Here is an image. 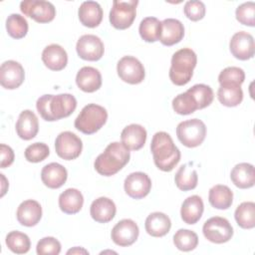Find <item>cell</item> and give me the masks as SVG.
<instances>
[{
  "instance_id": "obj_1",
  "label": "cell",
  "mask_w": 255,
  "mask_h": 255,
  "mask_svg": "<svg viewBox=\"0 0 255 255\" xmlns=\"http://www.w3.org/2000/svg\"><path fill=\"white\" fill-rule=\"evenodd\" d=\"M36 108L43 120L54 122L72 115L77 108V100L71 94L43 95L37 100Z\"/></svg>"
},
{
  "instance_id": "obj_2",
  "label": "cell",
  "mask_w": 255,
  "mask_h": 255,
  "mask_svg": "<svg viewBox=\"0 0 255 255\" xmlns=\"http://www.w3.org/2000/svg\"><path fill=\"white\" fill-rule=\"evenodd\" d=\"M150 150L154 164L162 171H171L180 160V150L165 131H157L153 134Z\"/></svg>"
},
{
  "instance_id": "obj_3",
  "label": "cell",
  "mask_w": 255,
  "mask_h": 255,
  "mask_svg": "<svg viewBox=\"0 0 255 255\" xmlns=\"http://www.w3.org/2000/svg\"><path fill=\"white\" fill-rule=\"evenodd\" d=\"M130 158L129 150L122 142L110 143L94 162L97 172L104 176H112L119 172Z\"/></svg>"
},
{
  "instance_id": "obj_4",
  "label": "cell",
  "mask_w": 255,
  "mask_h": 255,
  "mask_svg": "<svg viewBox=\"0 0 255 255\" xmlns=\"http://www.w3.org/2000/svg\"><path fill=\"white\" fill-rule=\"evenodd\" d=\"M197 63V56L193 50L183 48L171 57L169 79L176 86L186 85L192 78L193 69Z\"/></svg>"
},
{
  "instance_id": "obj_5",
  "label": "cell",
  "mask_w": 255,
  "mask_h": 255,
  "mask_svg": "<svg viewBox=\"0 0 255 255\" xmlns=\"http://www.w3.org/2000/svg\"><path fill=\"white\" fill-rule=\"evenodd\" d=\"M108 120L107 110L96 104L85 106L75 120V128L85 134H93L100 130Z\"/></svg>"
},
{
  "instance_id": "obj_6",
  "label": "cell",
  "mask_w": 255,
  "mask_h": 255,
  "mask_svg": "<svg viewBox=\"0 0 255 255\" xmlns=\"http://www.w3.org/2000/svg\"><path fill=\"white\" fill-rule=\"evenodd\" d=\"M178 140L187 147L200 145L206 135V126L198 119H191L178 124L176 128Z\"/></svg>"
},
{
  "instance_id": "obj_7",
  "label": "cell",
  "mask_w": 255,
  "mask_h": 255,
  "mask_svg": "<svg viewBox=\"0 0 255 255\" xmlns=\"http://www.w3.org/2000/svg\"><path fill=\"white\" fill-rule=\"evenodd\" d=\"M137 4V0H115L110 11V22L112 26L119 30L129 28L135 19Z\"/></svg>"
},
{
  "instance_id": "obj_8",
  "label": "cell",
  "mask_w": 255,
  "mask_h": 255,
  "mask_svg": "<svg viewBox=\"0 0 255 255\" xmlns=\"http://www.w3.org/2000/svg\"><path fill=\"white\" fill-rule=\"evenodd\" d=\"M202 232L208 241L222 244L228 242L233 236V227L226 218L214 216L204 222Z\"/></svg>"
},
{
  "instance_id": "obj_9",
  "label": "cell",
  "mask_w": 255,
  "mask_h": 255,
  "mask_svg": "<svg viewBox=\"0 0 255 255\" xmlns=\"http://www.w3.org/2000/svg\"><path fill=\"white\" fill-rule=\"evenodd\" d=\"M21 12L38 23H49L56 16L55 6L44 0H25L20 3Z\"/></svg>"
},
{
  "instance_id": "obj_10",
  "label": "cell",
  "mask_w": 255,
  "mask_h": 255,
  "mask_svg": "<svg viewBox=\"0 0 255 255\" xmlns=\"http://www.w3.org/2000/svg\"><path fill=\"white\" fill-rule=\"evenodd\" d=\"M82 139L72 131H62L55 140L56 153L63 159H76L82 152Z\"/></svg>"
},
{
  "instance_id": "obj_11",
  "label": "cell",
  "mask_w": 255,
  "mask_h": 255,
  "mask_svg": "<svg viewBox=\"0 0 255 255\" xmlns=\"http://www.w3.org/2000/svg\"><path fill=\"white\" fill-rule=\"evenodd\" d=\"M117 72L121 80L130 85L141 83L145 77L143 65L132 56H125L120 59L117 65Z\"/></svg>"
},
{
  "instance_id": "obj_12",
  "label": "cell",
  "mask_w": 255,
  "mask_h": 255,
  "mask_svg": "<svg viewBox=\"0 0 255 255\" xmlns=\"http://www.w3.org/2000/svg\"><path fill=\"white\" fill-rule=\"evenodd\" d=\"M76 50L78 56L86 61H98L103 57L105 52L102 40L92 34L81 36L77 42Z\"/></svg>"
},
{
  "instance_id": "obj_13",
  "label": "cell",
  "mask_w": 255,
  "mask_h": 255,
  "mask_svg": "<svg viewBox=\"0 0 255 255\" xmlns=\"http://www.w3.org/2000/svg\"><path fill=\"white\" fill-rule=\"evenodd\" d=\"M139 234L137 224L131 219H123L119 221L112 229L111 237L113 241L122 247L133 244Z\"/></svg>"
},
{
  "instance_id": "obj_14",
  "label": "cell",
  "mask_w": 255,
  "mask_h": 255,
  "mask_svg": "<svg viewBox=\"0 0 255 255\" xmlns=\"http://www.w3.org/2000/svg\"><path fill=\"white\" fill-rule=\"evenodd\" d=\"M229 49L236 59L242 61L249 60L253 58L255 53L254 38L245 31L237 32L231 37Z\"/></svg>"
},
{
  "instance_id": "obj_15",
  "label": "cell",
  "mask_w": 255,
  "mask_h": 255,
  "mask_svg": "<svg viewBox=\"0 0 255 255\" xmlns=\"http://www.w3.org/2000/svg\"><path fill=\"white\" fill-rule=\"evenodd\" d=\"M25 79V72L22 65L16 61L8 60L0 67V84L7 90L19 88Z\"/></svg>"
},
{
  "instance_id": "obj_16",
  "label": "cell",
  "mask_w": 255,
  "mask_h": 255,
  "mask_svg": "<svg viewBox=\"0 0 255 255\" xmlns=\"http://www.w3.org/2000/svg\"><path fill=\"white\" fill-rule=\"evenodd\" d=\"M124 188L129 197L140 199L149 193L151 189V180L144 172H132L126 177Z\"/></svg>"
},
{
  "instance_id": "obj_17",
  "label": "cell",
  "mask_w": 255,
  "mask_h": 255,
  "mask_svg": "<svg viewBox=\"0 0 255 255\" xmlns=\"http://www.w3.org/2000/svg\"><path fill=\"white\" fill-rule=\"evenodd\" d=\"M16 216L18 222L21 225L27 227L35 226L41 220L42 207L40 203L36 200H25L18 206Z\"/></svg>"
},
{
  "instance_id": "obj_18",
  "label": "cell",
  "mask_w": 255,
  "mask_h": 255,
  "mask_svg": "<svg viewBox=\"0 0 255 255\" xmlns=\"http://www.w3.org/2000/svg\"><path fill=\"white\" fill-rule=\"evenodd\" d=\"M184 36L183 24L173 18H167L161 21L159 41L164 46H172L179 43Z\"/></svg>"
},
{
  "instance_id": "obj_19",
  "label": "cell",
  "mask_w": 255,
  "mask_h": 255,
  "mask_svg": "<svg viewBox=\"0 0 255 255\" xmlns=\"http://www.w3.org/2000/svg\"><path fill=\"white\" fill-rule=\"evenodd\" d=\"M16 132L24 140H30L36 136L39 130L37 116L30 110H24L18 117L16 123Z\"/></svg>"
},
{
  "instance_id": "obj_20",
  "label": "cell",
  "mask_w": 255,
  "mask_h": 255,
  "mask_svg": "<svg viewBox=\"0 0 255 255\" xmlns=\"http://www.w3.org/2000/svg\"><path fill=\"white\" fill-rule=\"evenodd\" d=\"M146 135V130L142 126L131 124L123 129L121 133V140L128 150H138L144 145Z\"/></svg>"
},
{
  "instance_id": "obj_21",
  "label": "cell",
  "mask_w": 255,
  "mask_h": 255,
  "mask_svg": "<svg viewBox=\"0 0 255 255\" xmlns=\"http://www.w3.org/2000/svg\"><path fill=\"white\" fill-rule=\"evenodd\" d=\"M42 61L48 69L52 71H61L67 66L68 55L62 46L51 44L43 50Z\"/></svg>"
},
{
  "instance_id": "obj_22",
  "label": "cell",
  "mask_w": 255,
  "mask_h": 255,
  "mask_svg": "<svg viewBox=\"0 0 255 255\" xmlns=\"http://www.w3.org/2000/svg\"><path fill=\"white\" fill-rule=\"evenodd\" d=\"M76 84L86 93H94L102 86V76L99 70L93 67H83L76 76Z\"/></svg>"
},
{
  "instance_id": "obj_23",
  "label": "cell",
  "mask_w": 255,
  "mask_h": 255,
  "mask_svg": "<svg viewBox=\"0 0 255 255\" xmlns=\"http://www.w3.org/2000/svg\"><path fill=\"white\" fill-rule=\"evenodd\" d=\"M67 169L58 162H51L45 165L41 171L43 183L52 189L60 188L67 180Z\"/></svg>"
},
{
  "instance_id": "obj_24",
  "label": "cell",
  "mask_w": 255,
  "mask_h": 255,
  "mask_svg": "<svg viewBox=\"0 0 255 255\" xmlns=\"http://www.w3.org/2000/svg\"><path fill=\"white\" fill-rule=\"evenodd\" d=\"M117 207L115 202L108 197H99L91 204L90 213L92 218L99 223H108L116 215Z\"/></svg>"
},
{
  "instance_id": "obj_25",
  "label": "cell",
  "mask_w": 255,
  "mask_h": 255,
  "mask_svg": "<svg viewBox=\"0 0 255 255\" xmlns=\"http://www.w3.org/2000/svg\"><path fill=\"white\" fill-rule=\"evenodd\" d=\"M80 22L89 28L99 26L103 20V9L96 1H85L78 11Z\"/></svg>"
},
{
  "instance_id": "obj_26",
  "label": "cell",
  "mask_w": 255,
  "mask_h": 255,
  "mask_svg": "<svg viewBox=\"0 0 255 255\" xmlns=\"http://www.w3.org/2000/svg\"><path fill=\"white\" fill-rule=\"evenodd\" d=\"M231 181L241 189L250 188L255 183V169L253 164L241 162L236 164L230 173Z\"/></svg>"
},
{
  "instance_id": "obj_27",
  "label": "cell",
  "mask_w": 255,
  "mask_h": 255,
  "mask_svg": "<svg viewBox=\"0 0 255 255\" xmlns=\"http://www.w3.org/2000/svg\"><path fill=\"white\" fill-rule=\"evenodd\" d=\"M204 204L200 196H188L181 204L180 215L183 222L186 224H195L202 216Z\"/></svg>"
},
{
  "instance_id": "obj_28",
  "label": "cell",
  "mask_w": 255,
  "mask_h": 255,
  "mask_svg": "<svg viewBox=\"0 0 255 255\" xmlns=\"http://www.w3.org/2000/svg\"><path fill=\"white\" fill-rule=\"evenodd\" d=\"M145 231L152 237H162L166 235L171 227L170 218L162 212L150 213L144 223Z\"/></svg>"
},
{
  "instance_id": "obj_29",
  "label": "cell",
  "mask_w": 255,
  "mask_h": 255,
  "mask_svg": "<svg viewBox=\"0 0 255 255\" xmlns=\"http://www.w3.org/2000/svg\"><path fill=\"white\" fill-rule=\"evenodd\" d=\"M84 204V197L80 190L68 188L59 196V207L67 214L78 213Z\"/></svg>"
},
{
  "instance_id": "obj_30",
  "label": "cell",
  "mask_w": 255,
  "mask_h": 255,
  "mask_svg": "<svg viewBox=\"0 0 255 255\" xmlns=\"http://www.w3.org/2000/svg\"><path fill=\"white\" fill-rule=\"evenodd\" d=\"M208 200L216 209H228L233 202V192L228 186L217 184L209 189Z\"/></svg>"
},
{
  "instance_id": "obj_31",
  "label": "cell",
  "mask_w": 255,
  "mask_h": 255,
  "mask_svg": "<svg viewBox=\"0 0 255 255\" xmlns=\"http://www.w3.org/2000/svg\"><path fill=\"white\" fill-rule=\"evenodd\" d=\"M174 181L176 186L183 191L192 190L197 186L198 175L194 168H192V163L187 162L182 164L174 176Z\"/></svg>"
},
{
  "instance_id": "obj_32",
  "label": "cell",
  "mask_w": 255,
  "mask_h": 255,
  "mask_svg": "<svg viewBox=\"0 0 255 255\" xmlns=\"http://www.w3.org/2000/svg\"><path fill=\"white\" fill-rule=\"evenodd\" d=\"M218 101L225 107H236L243 100V91L240 85L223 84L217 91Z\"/></svg>"
},
{
  "instance_id": "obj_33",
  "label": "cell",
  "mask_w": 255,
  "mask_h": 255,
  "mask_svg": "<svg viewBox=\"0 0 255 255\" xmlns=\"http://www.w3.org/2000/svg\"><path fill=\"white\" fill-rule=\"evenodd\" d=\"M237 224L243 229H252L255 226V203L245 201L239 204L234 213Z\"/></svg>"
},
{
  "instance_id": "obj_34",
  "label": "cell",
  "mask_w": 255,
  "mask_h": 255,
  "mask_svg": "<svg viewBox=\"0 0 255 255\" xmlns=\"http://www.w3.org/2000/svg\"><path fill=\"white\" fill-rule=\"evenodd\" d=\"M161 22L155 17H145L141 20L138 32L141 39L147 43H153L159 40Z\"/></svg>"
},
{
  "instance_id": "obj_35",
  "label": "cell",
  "mask_w": 255,
  "mask_h": 255,
  "mask_svg": "<svg viewBox=\"0 0 255 255\" xmlns=\"http://www.w3.org/2000/svg\"><path fill=\"white\" fill-rule=\"evenodd\" d=\"M5 243L7 247L16 254L27 253L31 247L29 236L20 231L9 232L6 236Z\"/></svg>"
},
{
  "instance_id": "obj_36",
  "label": "cell",
  "mask_w": 255,
  "mask_h": 255,
  "mask_svg": "<svg viewBox=\"0 0 255 255\" xmlns=\"http://www.w3.org/2000/svg\"><path fill=\"white\" fill-rule=\"evenodd\" d=\"M28 22L24 16L13 13L6 19V30L9 36L14 39H21L27 35Z\"/></svg>"
},
{
  "instance_id": "obj_37",
  "label": "cell",
  "mask_w": 255,
  "mask_h": 255,
  "mask_svg": "<svg viewBox=\"0 0 255 255\" xmlns=\"http://www.w3.org/2000/svg\"><path fill=\"white\" fill-rule=\"evenodd\" d=\"M173 243L178 250L188 252L196 248L198 244V236L194 231L179 229L173 235Z\"/></svg>"
},
{
  "instance_id": "obj_38",
  "label": "cell",
  "mask_w": 255,
  "mask_h": 255,
  "mask_svg": "<svg viewBox=\"0 0 255 255\" xmlns=\"http://www.w3.org/2000/svg\"><path fill=\"white\" fill-rule=\"evenodd\" d=\"M172 109L176 114L186 116L194 113L198 110V107L193 96L186 91L172 100Z\"/></svg>"
},
{
  "instance_id": "obj_39",
  "label": "cell",
  "mask_w": 255,
  "mask_h": 255,
  "mask_svg": "<svg viewBox=\"0 0 255 255\" xmlns=\"http://www.w3.org/2000/svg\"><path fill=\"white\" fill-rule=\"evenodd\" d=\"M187 92L193 96L194 100L196 101L198 110H201L210 106L214 98L212 89L209 86L204 84H196L191 88H189Z\"/></svg>"
},
{
  "instance_id": "obj_40",
  "label": "cell",
  "mask_w": 255,
  "mask_h": 255,
  "mask_svg": "<svg viewBox=\"0 0 255 255\" xmlns=\"http://www.w3.org/2000/svg\"><path fill=\"white\" fill-rule=\"evenodd\" d=\"M236 19L239 23L254 27L255 26V3L252 1L245 2L236 8Z\"/></svg>"
},
{
  "instance_id": "obj_41",
  "label": "cell",
  "mask_w": 255,
  "mask_h": 255,
  "mask_svg": "<svg viewBox=\"0 0 255 255\" xmlns=\"http://www.w3.org/2000/svg\"><path fill=\"white\" fill-rule=\"evenodd\" d=\"M244 80H245V73L239 67H227L223 69L218 76V82L220 85L237 84L241 86Z\"/></svg>"
},
{
  "instance_id": "obj_42",
  "label": "cell",
  "mask_w": 255,
  "mask_h": 255,
  "mask_svg": "<svg viewBox=\"0 0 255 255\" xmlns=\"http://www.w3.org/2000/svg\"><path fill=\"white\" fill-rule=\"evenodd\" d=\"M50 149L44 142H35L25 149V158L29 162H40L48 157Z\"/></svg>"
},
{
  "instance_id": "obj_43",
  "label": "cell",
  "mask_w": 255,
  "mask_h": 255,
  "mask_svg": "<svg viewBox=\"0 0 255 255\" xmlns=\"http://www.w3.org/2000/svg\"><path fill=\"white\" fill-rule=\"evenodd\" d=\"M36 252L39 255H58L61 252V243L55 237H44L37 243Z\"/></svg>"
},
{
  "instance_id": "obj_44",
  "label": "cell",
  "mask_w": 255,
  "mask_h": 255,
  "mask_svg": "<svg viewBox=\"0 0 255 255\" xmlns=\"http://www.w3.org/2000/svg\"><path fill=\"white\" fill-rule=\"evenodd\" d=\"M185 16L191 21H199L205 16V5L202 1H187L183 8Z\"/></svg>"
},
{
  "instance_id": "obj_45",
  "label": "cell",
  "mask_w": 255,
  "mask_h": 255,
  "mask_svg": "<svg viewBox=\"0 0 255 255\" xmlns=\"http://www.w3.org/2000/svg\"><path fill=\"white\" fill-rule=\"evenodd\" d=\"M0 152H1V168H6L10 166L14 161V151L13 149L4 143H1L0 145Z\"/></svg>"
},
{
  "instance_id": "obj_46",
  "label": "cell",
  "mask_w": 255,
  "mask_h": 255,
  "mask_svg": "<svg viewBox=\"0 0 255 255\" xmlns=\"http://www.w3.org/2000/svg\"><path fill=\"white\" fill-rule=\"evenodd\" d=\"M79 253H84V254H89V252L86 249L80 248V247H75L73 249H70L67 254H79Z\"/></svg>"
},
{
  "instance_id": "obj_47",
  "label": "cell",
  "mask_w": 255,
  "mask_h": 255,
  "mask_svg": "<svg viewBox=\"0 0 255 255\" xmlns=\"http://www.w3.org/2000/svg\"><path fill=\"white\" fill-rule=\"evenodd\" d=\"M1 175V178H2V193H1V196H4V194L6 193V188H5V184L7 183L6 182V178L4 176V174H0Z\"/></svg>"
}]
</instances>
